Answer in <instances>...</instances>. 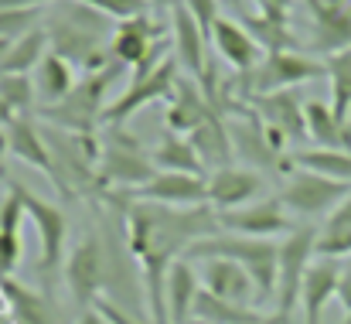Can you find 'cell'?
Instances as JSON below:
<instances>
[{
  "mask_svg": "<svg viewBox=\"0 0 351 324\" xmlns=\"http://www.w3.org/2000/svg\"><path fill=\"white\" fill-rule=\"evenodd\" d=\"M117 205H123L130 253L143 270L150 324H171L167 301H164L167 270L188 253L191 242L219 232V216L212 205H198V209H167L150 202H117Z\"/></svg>",
  "mask_w": 351,
  "mask_h": 324,
  "instance_id": "1",
  "label": "cell"
},
{
  "mask_svg": "<svg viewBox=\"0 0 351 324\" xmlns=\"http://www.w3.org/2000/svg\"><path fill=\"white\" fill-rule=\"evenodd\" d=\"M45 31H48V51L65 58L75 72L89 76L113 65V55H110L113 27H110V17H103L99 10L79 0H58Z\"/></svg>",
  "mask_w": 351,
  "mask_h": 324,
  "instance_id": "2",
  "label": "cell"
},
{
  "mask_svg": "<svg viewBox=\"0 0 351 324\" xmlns=\"http://www.w3.org/2000/svg\"><path fill=\"white\" fill-rule=\"evenodd\" d=\"M188 263H202V259H229L235 266H242L256 287H259V301H273L276 297V259H280V242L273 239H249V235H232V232H212L198 242L188 246L184 253Z\"/></svg>",
  "mask_w": 351,
  "mask_h": 324,
  "instance_id": "3",
  "label": "cell"
},
{
  "mask_svg": "<svg viewBox=\"0 0 351 324\" xmlns=\"http://www.w3.org/2000/svg\"><path fill=\"white\" fill-rule=\"evenodd\" d=\"M178 58H167V38H160L154 45V51L133 69L130 86L123 89V96L113 100L103 113V126H126V119L136 109L150 106V103H171L174 89H178Z\"/></svg>",
  "mask_w": 351,
  "mask_h": 324,
  "instance_id": "4",
  "label": "cell"
},
{
  "mask_svg": "<svg viewBox=\"0 0 351 324\" xmlns=\"http://www.w3.org/2000/svg\"><path fill=\"white\" fill-rule=\"evenodd\" d=\"M117 62L99 69V72H89L75 82V89L55 103V106H38V116L55 126V130H65V133H82V137H93L96 126H103V113H106V93H110V82L117 76Z\"/></svg>",
  "mask_w": 351,
  "mask_h": 324,
  "instance_id": "5",
  "label": "cell"
},
{
  "mask_svg": "<svg viewBox=\"0 0 351 324\" xmlns=\"http://www.w3.org/2000/svg\"><path fill=\"white\" fill-rule=\"evenodd\" d=\"M157 174L150 154L123 126H106L99 137V188H113V198L130 195Z\"/></svg>",
  "mask_w": 351,
  "mask_h": 324,
  "instance_id": "6",
  "label": "cell"
},
{
  "mask_svg": "<svg viewBox=\"0 0 351 324\" xmlns=\"http://www.w3.org/2000/svg\"><path fill=\"white\" fill-rule=\"evenodd\" d=\"M321 76H328V69L317 58H307L300 51H269V55H263V62L252 72H239L229 86L242 103H249L252 96L293 89V86L321 79Z\"/></svg>",
  "mask_w": 351,
  "mask_h": 324,
  "instance_id": "7",
  "label": "cell"
},
{
  "mask_svg": "<svg viewBox=\"0 0 351 324\" xmlns=\"http://www.w3.org/2000/svg\"><path fill=\"white\" fill-rule=\"evenodd\" d=\"M317 259V225H297L287 239H280V259H276V314L290 321L293 308L300 304V287Z\"/></svg>",
  "mask_w": 351,
  "mask_h": 324,
  "instance_id": "8",
  "label": "cell"
},
{
  "mask_svg": "<svg viewBox=\"0 0 351 324\" xmlns=\"http://www.w3.org/2000/svg\"><path fill=\"white\" fill-rule=\"evenodd\" d=\"M351 195V185L345 181H331L324 174H314V171H304V167H293L287 171V185L283 192L276 195L283 202V209L297 218H328L345 198Z\"/></svg>",
  "mask_w": 351,
  "mask_h": 324,
  "instance_id": "9",
  "label": "cell"
},
{
  "mask_svg": "<svg viewBox=\"0 0 351 324\" xmlns=\"http://www.w3.org/2000/svg\"><path fill=\"white\" fill-rule=\"evenodd\" d=\"M14 188H17L21 202H24V216L34 222L38 239H41L38 266H41V273H51V270H58V266L65 263V249H69V218H65V212H62L58 205L41 202V198L31 195L24 185L14 181Z\"/></svg>",
  "mask_w": 351,
  "mask_h": 324,
  "instance_id": "10",
  "label": "cell"
},
{
  "mask_svg": "<svg viewBox=\"0 0 351 324\" xmlns=\"http://www.w3.org/2000/svg\"><path fill=\"white\" fill-rule=\"evenodd\" d=\"M219 216V229L232 232V235H249V239H276V235H290L297 225L293 216L283 209L280 198H259L249 202L232 212H215Z\"/></svg>",
  "mask_w": 351,
  "mask_h": 324,
  "instance_id": "11",
  "label": "cell"
},
{
  "mask_svg": "<svg viewBox=\"0 0 351 324\" xmlns=\"http://www.w3.org/2000/svg\"><path fill=\"white\" fill-rule=\"evenodd\" d=\"M226 123H229V137H232L235 157H242L252 171H259V167H273V171H283V174L290 171V161H280L283 154L269 143L263 119L252 113L249 103H242V106L232 113V119H226Z\"/></svg>",
  "mask_w": 351,
  "mask_h": 324,
  "instance_id": "12",
  "label": "cell"
},
{
  "mask_svg": "<svg viewBox=\"0 0 351 324\" xmlns=\"http://www.w3.org/2000/svg\"><path fill=\"white\" fill-rule=\"evenodd\" d=\"M117 202H150V205H167V209H198V205H208V185H205V178H195V174L157 171L147 185L133 188L130 195H119Z\"/></svg>",
  "mask_w": 351,
  "mask_h": 324,
  "instance_id": "13",
  "label": "cell"
},
{
  "mask_svg": "<svg viewBox=\"0 0 351 324\" xmlns=\"http://www.w3.org/2000/svg\"><path fill=\"white\" fill-rule=\"evenodd\" d=\"M62 266H65V287H69L72 301L82 311H89L99 301V287H103V273H106L99 239L96 235H86L82 242H75Z\"/></svg>",
  "mask_w": 351,
  "mask_h": 324,
  "instance_id": "14",
  "label": "cell"
},
{
  "mask_svg": "<svg viewBox=\"0 0 351 324\" xmlns=\"http://www.w3.org/2000/svg\"><path fill=\"white\" fill-rule=\"evenodd\" d=\"M198 266V280L208 294H215L219 301H229V304H239V308H259V287L256 280L235 266L229 259H202L195 263Z\"/></svg>",
  "mask_w": 351,
  "mask_h": 324,
  "instance_id": "15",
  "label": "cell"
},
{
  "mask_svg": "<svg viewBox=\"0 0 351 324\" xmlns=\"http://www.w3.org/2000/svg\"><path fill=\"white\" fill-rule=\"evenodd\" d=\"M304 7L311 10V48L328 55H338L351 48V7L348 3H331V0H304Z\"/></svg>",
  "mask_w": 351,
  "mask_h": 324,
  "instance_id": "16",
  "label": "cell"
},
{
  "mask_svg": "<svg viewBox=\"0 0 351 324\" xmlns=\"http://www.w3.org/2000/svg\"><path fill=\"white\" fill-rule=\"evenodd\" d=\"M205 185H208V205L215 212L242 209L249 202H259V195H263V174L252 167H235V164L212 171L205 178Z\"/></svg>",
  "mask_w": 351,
  "mask_h": 324,
  "instance_id": "17",
  "label": "cell"
},
{
  "mask_svg": "<svg viewBox=\"0 0 351 324\" xmlns=\"http://www.w3.org/2000/svg\"><path fill=\"white\" fill-rule=\"evenodd\" d=\"M160 38H167V24L164 21H150L147 14L119 21L113 38H110V55H113L117 65H133L136 69L154 51V45Z\"/></svg>",
  "mask_w": 351,
  "mask_h": 324,
  "instance_id": "18",
  "label": "cell"
},
{
  "mask_svg": "<svg viewBox=\"0 0 351 324\" xmlns=\"http://www.w3.org/2000/svg\"><path fill=\"white\" fill-rule=\"evenodd\" d=\"M171 41H174V58H178V65L188 72V79H202L205 76V65H208V38H205V31L198 27V21H195V14L181 3V7H174L171 10Z\"/></svg>",
  "mask_w": 351,
  "mask_h": 324,
  "instance_id": "19",
  "label": "cell"
},
{
  "mask_svg": "<svg viewBox=\"0 0 351 324\" xmlns=\"http://www.w3.org/2000/svg\"><path fill=\"white\" fill-rule=\"evenodd\" d=\"M252 113L280 130L287 140H304L307 137V116H304V100L293 89H280V93H266V96H252L249 100Z\"/></svg>",
  "mask_w": 351,
  "mask_h": 324,
  "instance_id": "20",
  "label": "cell"
},
{
  "mask_svg": "<svg viewBox=\"0 0 351 324\" xmlns=\"http://www.w3.org/2000/svg\"><path fill=\"white\" fill-rule=\"evenodd\" d=\"M338 280H341V259L317 256L304 277L300 287V308H304V324H321L324 308L338 297Z\"/></svg>",
  "mask_w": 351,
  "mask_h": 324,
  "instance_id": "21",
  "label": "cell"
},
{
  "mask_svg": "<svg viewBox=\"0 0 351 324\" xmlns=\"http://www.w3.org/2000/svg\"><path fill=\"white\" fill-rule=\"evenodd\" d=\"M208 45L215 48V58L229 62L235 72H252V69L263 62V55H266V51L252 41V34H249L242 24H235L232 17H219V21H215Z\"/></svg>",
  "mask_w": 351,
  "mask_h": 324,
  "instance_id": "22",
  "label": "cell"
},
{
  "mask_svg": "<svg viewBox=\"0 0 351 324\" xmlns=\"http://www.w3.org/2000/svg\"><path fill=\"white\" fill-rule=\"evenodd\" d=\"M188 140H191V147H195V154H198V161L205 164L208 174H212V171H222V167H232L235 150H232V137H229V123H226L222 113L212 109V113L195 126V133H191Z\"/></svg>",
  "mask_w": 351,
  "mask_h": 324,
  "instance_id": "23",
  "label": "cell"
},
{
  "mask_svg": "<svg viewBox=\"0 0 351 324\" xmlns=\"http://www.w3.org/2000/svg\"><path fill=\"white\" fill-rule=\"evenodd\" d=\"M3 140H7V150H10L17 161L38 167L41 174H48V178L55 181V164H51L45 133H41V126H38L31 116H14V119L3 126Z\"/></svg>",
  "mask_w": 351,
  "mask_h": 324,
  "instance_id": "24",
  "label": "cell"
},
{
  "mask_svg": "<svg viewBox=\"0 0 351 324\" xmlns=\"http://www.w3.org/2000/svg\"><path fill=\"white\" fill-rule=\"evenodd\" d=\"M198 294H202L198 266H195V263H188V259L181 256L178 263H171V270H167V284H164L167 321L171 324H191Z\"/></svg>",
  "mask_w": 351,
  "mask_h": 324,
  "instance_id": "25",
  "label": "cell"
},
{
  "mask_svg": "<svg viewBox=\"0 0 351 324\" xmlns=\"http://www.w3.org/2000/svg\"><path fill=\"white\" fill-rule=\"evenodd\" d=\"M208 113H212V106H208L202 86H198L195 79L181 76V79H178V89H174V96H171V103H167V113H164V126H167V133L191 137L195 126H198Z\"/></svg>",
  "mask_w": 351,
  "mask_h": 324,
  "instance_id": "26",
  "label": "cell"
},
{
  "mask_svg": "<svg viewBox=\"0 0 351 324\" xmlns=\"http://www.w3.org/2000/svg\"><path fill=\"white\" fill-rule=\"evenodd\" d=\"M304 116H307V137L317 147H324V150H351V123H341L328 103L307 100L304 103Z\"/></svg>",
  "mask_w": 351,
  "mask_h": 324,
  "instance_id": "27",
  "label": "cell"
},
{
  "mask_svg": "<svg viewBox=\"0 0 351 324\" xmlns=\"http://www.w3.org/2000/svg\"><path fill=\"white\" fill-rule=\"evenodd\" d=\"M21 218H27L24 202H21L17 188L10 185V192L0 202V277L14 273V266L21 259Z\"/></svg>",
  "mask_w": 351,
  "mask_h": 324,
  "instance_id": "28",
  "label": "cell"
},
{
  "mask_svg": "<svg viewBox=\"0 0 351 324\" xmlns=\"http://www.w3.org/2000/svg\"><path fill=\"white\" fill-rule=\"evenodd\" d=\"M75 69L65 62V58H58L55 51H48L45 58H41V65L34 69V93H38V100H41V106H55V103H62L72 89H75Z\"/></svg>",
  "mask_w": 351,
  "mask_h": 324,
  "instance_id": "29",
  "label": "cell"
},
{
  "mask_svg": "<svg viewBox=\"0 0 351 324\" xmlns=\"http://www.w3.org/2000/svg\"><path fill=\"white\" fill-rule=\"evenodd\" d=\"M150 161L157 171H174V174H195V178H208L205 174V164L198 161L195 147L188 137H178V133H164L157 140V147L150 150Z\"/></svg>",
  "mask_w": 351,
  "mask_h": 324,
  "instance_id": "30",
  "label": "cell"
},
{
  "mask_svg": "<svg viewBox=\"0 0 351 324\" xmlns=\"http://www.w3.org/2000/svg\"><path fill=\"white\" fill-rule=\"evenodd\" d=\"M242 27L252 34V41L269 55V51H293L300 48L297 34L287 27V17H273V14H242Z\"/></svg>",
  "mask_w": 351,
  "mask_h": 324,
  "instance_id": "31",
  "label": "cell"
},
{
  "mask_svg": "<svg viewBox=\"0 0 351 324\" xmlns=\"http://www.w3.org/2000/svg\"><path fill=\"white\" fill-rule=\"evenodd\" d=\"M317 256H328V259L351 256V195L317 229Z\"/></svg>",
  "mask_w": 351,
  "mask_h": 324,
  "instance_id": "32",
  "label": "cell"
},
{
  "mask_svg": "<svg viewBox=\"0 0 351 324\" xmlns=\"http://www.w3.org/2000/svg\"><path fill=\"white\" fill-rule=\"evenodd\" d=\"M45 55H48V31L38 27V31H31V34H24L10 45V51L0 62V76H31L41 65Z\"/></svg>",
  "mask_w": 351,
  "mask_h": 324,
  "instance_id": "33",
  "label": "cell"
},
{
  "mask_svg": "<svg viewBox=\"0 0 351 324\" xmlns=\"http://www.w3.org/2000/svg\"><path fill=\"white\" fill-rule=\"evenodd\" d=\"M266 314L259 308H239V304H229V301H219L215 294H208L202 287L198 301H195V318L191 321L202 324H256L263 321Z\"/></svg>",
  "mask_w": 351,
  "mask_h": 324,
  "instance_id": "34",
  "label": "cell"
},
{
  "mask_svg": "<svg viewBox=\"0 0 351 324\" xmlns=\"http://www.w3.org/2000/svg\"><path fill=\"white\" fill-rule=\"evenodd\" d=\"M290 164L293 167H304V171H314V174H324L331 181H345L351 185V150H297L290 154Z\"/></svg>",
  "mask_w": 351,
  "mask_h": 324,
  "instance_id": "35",
  "label": "cell"
},
{
  "mask_svg": "<svg viewBox=\"0 0 351 324\" xmlns=\"http://www.w3.org/2000/svg\"><path fill=\"white\" fill-rule=\"evenodd\" d=\"M328 69V82H331V109L341 123H348L351 116V48L328 55L324 58Z\"/></svg>",
  "mask_w": 351,
  "mask_h": 324,
  "instance_id": "36",
  "label": "cell"
},
{
  "mask_svg": "<svg viewBox=\"0 0 351 324\" xmlns=\"http://www.w3.org/2000/svg\"><path fill=\"white\" fill-rule=\"evenodd\" d=\"M34 79L31 76H0V106L10 116H31L34 113Z\"/></svg>",
  "mask_w": 351,
  "mask_h": 324,
  "instance_id": "37",
  "label": "cell"
},
{
  "mask_svg": "<svg viewBox=\"0 0 351 324\" xmlns=\"http://www.w3.org/2000/svg\"><path fill=\"white\" fill-rule=\"evenodd\" d=\"M41 10H0V38L17 41L31 31H38Z\"/></svg>",
  "mask_w": 351,
  "mask_h": 324,
  "instance_id": "38",
  "label": "cell"
},
{
  "mask_svg": "<svg viewBox=\"0 0 351 324\" xmlns=\"http://www.w3.org/2000/svg\"><path fill=\"white\" fill-rule=\"evenodd\" d=\"M79 3L99 10L103 17H110V21H117V24L119 21H130V17H140L143 7H147V0H79Z\"/></svg>",
  "mask_w": 351,
  "mask_h": 324,
  "instance_id": "39",
  "label": "cell"
},
{
  "mask_svg": "<svg viewBox=\"0 0 351 324\" xmlns=\"http://www.w3.org/2000/svg\"><path fill=\"white\" fill-rule=\"evenodd\" d=\"M191 14H195V21H198V27L205 31V38H212V27H215V21L222 17V0H181Z\"/></svg>",
  "mask_w": 351,
  "mask_h": 324,
  "instance_id": "40",
  "label": "cell"
},
{
  "mask_svg": "<svg viewBox=\"0 0 351 324\" xmlns=\"http://www.w3.org/2000/svg\"><path fill=\"white\" fill-rule=\"evenodd\" d=\"M338 304L345 308V314L351 311V256L341 263V280H338Z\"/></svg>",
  "mask_w": 351,
  "mask_h": 324,
  "instance_id": "41",
  "label": "cell"
},
{
  "mask_svg": "<svg viewBox=\"0 0 351 324\" xmlns=\"http://www.w3.org/2000/svg\"><path fill=\"white\" fill-rule=\"evenodd\" d=\"M48 3L58 0H0V10H45Z\"/></svg>",
  "mask_w": 351,
  "mask_h": 324,
  "instance_id": "42",
  "label": "cell"
},
{
  "mask_svg": "<svg viewBox=\"0 0 351 324\" xmlns=\"http://www.w3.org/2000/svg\"><path fill=\"white\" fill-rule=\"evenodd\" d=\"M75 324H110V321H106L96 308H89V311H82V314H79V321Z\"/></svg>",
  "mask_w": 351,
  "mask_h": 324,
  "instance_id": "43",
  "label": "cell"
},
{
  "mask_svg": "<svg viewBox=\"0 0 351 324\" xmlns=\"http://www.w3.org/2000/svg\"><path fill=\"white\" fill-rule=\"evenodd\" d=\"M150 3H154L160 14H171L174 7H181V0H150Z\"/></svg>",
  "mask_w": 351,
  "mask_h": 324,
  "instance_id": "44",
  "label": "cell"
},
{
  "mask_svg": "<svg viewBox=\"0 0 351 324\" xmlns=\"http://www.w3.org/2000/svg\"><path fill=\"white\" fill-rule=\"evenodd\" d=\"M256 324H287V321H283V318H280V314H276V311H273V314H266V318H263V321H256Z\"/></svg>",
  "mask_w": 351,
  "mask_h": 324,
  "instance_id": "45",
  "label": "cell"
},
{
  "mask_svg": "<svg viewBox=\"0 0 351 324\" xmlns=\"http://www.w3.org/2000/svg\"><path fill=\"white\" fill-rule=\"evenodd\" d=\"M331 3H348V0H331Z\"/></svg>",
  "mask_w": 351,
  "mask_h": 324,
  "instance_id": "46",
  "label": "cell"
},
{
  "mask_svg": "<svg viewBox=\"0 0 351 324\" xmlns=\"http://www.w3.org/2000/svg\"><path fill=\"white\" fill-rule=\"evenodd\" d=\"M345 324H351V311H348V318H345Z\"/></svg>",
  "mask_w": 351,
  "mask_h": 324,
  "instance_id": "47",
  "label": "cell"
},
{
  "mask_svg": "<svg viewBox=\"0 0 351 324\" xmlns=\"http://www.w3.org/2000/svg\"><path fill=\"white\" fill-rule=\"evenodd\" d=\"M195 324H202V321H195Z\"/></svg>",
  "mask_w": 351,
  "mask_h": 324,
  "instance_id": "48",
  "label": "cell"
}]
</instances>
